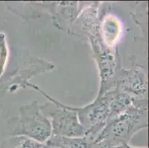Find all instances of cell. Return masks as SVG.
I'll return each instance as SVG.
<instances>
[{
	"label": "cell",
	"mask_w": 149,
	"mask_h": 148,
	"mask_svg": "<svg viewBox=\"0 0 149 148\" xmlns=\"http://www.w3.org/2000/svg\"><path fill=\"white\" fill-rule=\"evenodd\" d=\"M147 99H137L114 119L106 122L93 145L109 148L128 144L134 135L148 127Z\"/></svg>",
	"instance_id": "obj_1"
},
{
	"label": "cell",
	"mask_w": 149,
	"mask_h": 148,
	"mask_svg": "<svg viewBox=\"0 0 149 148\" xmlns=\"http://www.w3.org/2000/svg\"><path fill=\"white\" fill-rule=\"evenodd\" d=\"M38 90L50 101L40 105V110L50 121L52 135L54 136L80 138L85 135V131L79 122L77 113L70 106L59 102L46 94L36 85L28 84Z\"/></svg>",
	"instance_id": "obj_2"
},
{
	"label": "cell",
	"mask_w": 149,
	"mask_h": 148,
	"mask_svg": "<svg viewBox=\"0 0 149 148\" xmlns=\"http://www.w3.org/2000/svg\"><path fill=\"white\" fill-rule=\"evenodd\" d=\"M11 136L22 135L44 144L52 135L50 121L40 110L37 101L19 108L17 117L12 121Z\"/></svg>",
	"instance_id": "obj_3"
},
{
	"label": "cell",
	"mask_w": 149,
	"mask_h": 148,
	"mask_svg": "<svg viewBox=\"0 0 149 148\" xmlns=\"http://www.w3.org/2000/svg\"><path fill=\"white\" fill-rule=\"evenodd\" d=\"M113 88L129 95L135 99H147L148 79L146 73L143 69L138 67L130 70L118 69L115 73Z\"/></svg>",
	"instance_id": "obj_4"
},
{
	"label": "cell",
	"mask_w": 149,
	"mask_h": 148,
	"mask_svg": "<svg viewBox=\"0 0 149 148\" xmlns=\"http://www.w3.org/2000/svg\"><path fill=\"white\" fill-rule=\"evenodd\" d=\"M46 143L59 148H92L93 143L86 136L80 138L54 136L51 135Z\"/></svg>",
	"instance_id": "obj_5"
},
{
	"label": "cell",
	"mask_w": 149,
	"mask_h": 148,
	"mask_svg": "<svg viewBox=\"0 0 149 148\" xmlns=\"http://www.w3.org/2000/svg\"><path fill=\"white\" fill-rule=\"evenodd\" d=\"M42 144L22 135L11 136L4 143L2 148H41Z\"/></svg>",
	"instance_id": "obj_6"
},
{
	"label": "cell",
	"mask_w": 149,
	"mask_h": 148,
	"mask_svg": "<svg viewBox=\"0 0 149 148\" xmlns=\"http://www.w3.org/2000/svg\"><path fill=\"white\" fill-rule=\"evenodd\" d=\"M109 148H139V147H131V146H130L129 144H123V145H119V146L113 147H109ZM139 148H142V147H139ZM143 148H144V147H143Z\"/></svg>",
	"instance_id": "obj_7"
},
{
	"label": "cell",
	"mask_w": 149,
	"mask_h": 148,
	"mask_svg": "<svg viewBox=\"0 0 149 148\" xmlns=\"http://www.w3.org/2000/svg\"><path fill=\"white\" fill-rule=\"evenodd\" d=\"M41 148H59V147H58L56 146H54V145H50V144H48L45 142V143L42 145Z\"/></svg>",
	"instance_id": "obj_8"
}]
</instances>
